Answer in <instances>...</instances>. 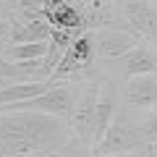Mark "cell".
Wrapping results in <instances>:
<instances>
[{
    "label": "cell",
    "mask_w": 157,
    "mask_h": 157,
    "mask_svg": "<svg viewBox=\"0 0 157 157\" xmlns=\"http://www.w3.org/2000/svg\"><path fill=\"white\" fill-rule=\"evenodd\" d=\"M73 128L63 123V118L47 115L34 110H18V113H3L0 115V136H24L37 141L47 155L58 152L73 139Z\"/></svg>",
    "instance_id": "1"
},
{
    "label": "cell",
    "mask_w": 157,
    "mask_h": 157,
    "mask_svg": "<svg viewBox=\"0 0 157 157\" xmlns=\"http://www.w3.org/2000/svg\"><path fill=\"white\" fill-rule=\"evenodd\" d=\"M94 58H97L94 34L86 29L84 34H78L68 45V50L63 52L58 68L52 71L50 81H86L92 73V66H94Z\"/></svg>",
    "instance_id": "2"
},
{
    "label": "cell",
    "mask_w": 157,
    "mask_h": 157,
    "mask_svg": "<svg viewBox=\"0 0 157 157\" xmlns=\"http://www.w3.org/2000/svg\"><path fill=\"white\" fill-rule=\"evenodd\" d=\"M100 81H86L81 89H78L76 105H73L71 113V128L73 136H76L81 144H94V110H97V100H100Z\"/></svg>",
    "instance_id": "3"
},
{
    "label": "cell",
    "mask_w": 157,
    "mask_h": 157,
    "mask_svg": "<svg viewBox=\"0 0 157 157\" xmlns=\"http://www.w3.org/2000/svg\"><path fill=\"white\" fill-rule=\"evenodd\" d=\"M139 45V34L134 29H118V26H107V29H97L94 34V47H97V58L110 60V58H121L128 50Z\"/></svg>",
    "instance_id": "4"
},
{
    "label": "cell",
    "mask_w": 157,
    "mask_h": 157,
    "mask_svg": "<svg viewBox=\"0 0 157 157\" xmlns=\"http://www.w3.org/2000/svg\"><path fill=\"white\" fill-rule=\"evenodd\" d=\"M144 144L139 128H128L123 121H113L107 134L102 136L100 144H94V155H128V152L139 149Z\"/></svg>",
    "instance_id": "5"
},
{
    "label": "cell",
    "mask_w": 157,
    "mask_h": 157,
    "mask_svg": "<svg viewBox=\"0 0 157 157\" xmlns=\"http://www.w3.org/2000/svg\"><path fill=\"white\" fill-rule=\"evenodd\" d=\"M45 21L52 29H73L86 32L84 11L76 0H45Z\"/></svg>",
    "instance_id": "6"
},
{
    "label": "cell",
    "mask_w": 157,
    "mask_h": 157,
    "mask_svg": "<svg viewBox=\"0 0 157 157\" xmlns=\"http://www.w3.org/2000/svg\"><path fill=\"white\" fill-rule=\"evenodd\" d=\"M121 97L134 107L149 110L152 105H157V76L141 73V76L126 78V84L121 86Z\"/></svg>",
    "instance_id": "7"
},
{
    "label": "cell",
    "mask_w": 157,
    "mask_h": 157,
    "mask_svg": "<svg viewBox=\"0 0 157 157\" xmlns=\"http://www.w3.org/2000/svg\"><path fill=\"white\" fill-rule=\"evenodd\" d=\"M128 29H134L136 34L147 39H155L157 42V8L147 0H128L123 8Z\"/></svg>",
    "instance_id": "8"
},
{
    "label": "cell",
    "mask_w": 157,
    "mask_h": 157,
    "mask_svg": "<svg viewBox=\"0 0 157 157\" xmlns=\"http://www.w3.org/2000/svg\"><path fill=\"white\" fill-rule=\"evenodd\" d=\"M52 26L45 18H34V21H24V18H11V42L8 45H18V42H45L50 39Z\"/></svg>",
    "instance_id": "9"
},
{
    "label": "cell",
    "mask_w": 157,
    "mask_h": 157,
    "mask_svg": "<svg viewBox=\"0 0 157 157\" xmlns=\"http://www.w3.org/2000/svg\"><path fill=\"white\" fill-rule=\"evenodd\" d=\"M113 121H115V89L110 84H102L100 100H97V110H94V144L102 141V136L107 134Z\"/></svg>",
    "instance_id": "10"
},
{
    "label": "cell",
    "mask_w": 157,
    "mask_h": 157,
    "mask_svg": "<svg viewBox=\"0 0 157 157\" xmlns=\"http://www.w3.org/2000/svg\"><path fill=\"white\" fill-rule=\"evenodd\" d=\"M155 71H157V52L136 45L134 50H128L123 55V73H126V78L141 76V73H155Z\"/></svg>",
    "instance_id": "11"
},
{
    "label": "cell",
    "mask_w": 157,
    "mask_h": 157,
    "mask_svg": "<svg viewBox=\"0 0 157 157\" xmlns=\"http://www.w3.org/2000/svg\"><path fill=\"white\" fill-rule=\"evenodd\" d=\"M55 81H18V84H8L0 89V105H13V102H24L32 97L47 92Z\"/></svg>",
    "instance_id": "12"
},
{
    "label": "cell",
    "mask_w": 157,
    "mask_h": 157,
    "mask_svg": "<svg viewBox=\"0 0 157 157\" xmlns=\"http://www.w3.org/2000/svg\"><path fill=\"white\" fill-rule=\"evenodd\" d=\"M50 50V39L45 42H18V45L0 47V55L6 60H32V58H45Z\"/></svg>",
    "instance_id": "13"
},
{
    "label": "cell",
    "mask_w": 157,
    "mask_h": 157,
    "mask_svg": "<svg viewBox=\"0 0 157 157\" xmlns=\"http://www.w3.org/2000/svg\"><path fill=\"white\" fill-rule=\"evenodd\" d=\"M139 134H141V139H144V141L157 144V107L144 118V123L139 126Z\"/></svg>",
    "instance_id": "14"
},
{
    "label": "cell",
    "mask_w": 157,
    "mask_h": 157,
    "mask_svg": "<svg viewBox=\"0 0 157 157\" xmlns=\"http://www.w3.org/2000/svg\"><path fill=\"white\" fill-rule=\"evenodd\" d=\"M76 144H81V141H78L76 136H73V139L68 141L66 147H60L58 152H52V155H47V157H84V155H73V147H76Z\"/></svg>",
    "instance_id": "15"
},
{
    "label": "cell",
    "mask_w": 157,
    "mask_h": 157,
    "mask_svg": "<svg viewBox=\"0 0 157 157\" xmlns=\"http://www.w3.org/2000/svg\"><path fill=\"white\" fill-rule=\"evenodd\" d=\"M76 3H78L81 8H84V6H92V3H100V0H76Z\"/></svg>",
    "instance_id": "16"
},
{
    "label": "cell",
    "mask_w": 157,
    "mask_h": 157,
    "mask_svg": "<svg viewBox=\"0 0 157 157\" xmlns=\"http://www.w3.org/2000/svg\"><path fill=\"white\" fill-rule=\"evenodd\" d=\"M16 3H18V0H0V6H11V8L16 6Z\"/></svg>",
    "instance_id": "17"
},
{
    "label": "cell",
    "mask_w": 157,
    "mask_h": 157,
    "mask_svg": "<svg viewBox=\"0 0 157 157\" xmlns=\"http://www.w3.org/2000/svg\"><path fill=\"white\" fill-rule=\"evenodd\" d=\"M8 84H11V81H8V78L3 76V73H0V89H3V86H8Z\"/></svg>",
    "instance_id": "18"
},
{
    "label": "cell",
    "mask_w": 157,
    "mask_h": 157,
    "mask_svg": "<svg viewBox=\"0 0 157 157\" xmlns=\"http://www.w3.org/2000/svg\"><path fill=\"white\" fill-rule=\"evenodd\" d=\"M94 157H123V155H94Z\"/></svg>",
    "instance_id": "19"
},
{
    "label": "cell",
    "mask_w": 157,
    "mask_h": 157,
    "mask_svg": "<svg viewBox=\"0 0 157 157\" xmlns=\"http://www.w3.org/2000/svg\"><path fill=\"white\" fill-rule=\"evenodd\" d=\"M0 157H16V155H6V152H0Z\"/></svg>",
    "instance_id": "20"
}]
</instances>
